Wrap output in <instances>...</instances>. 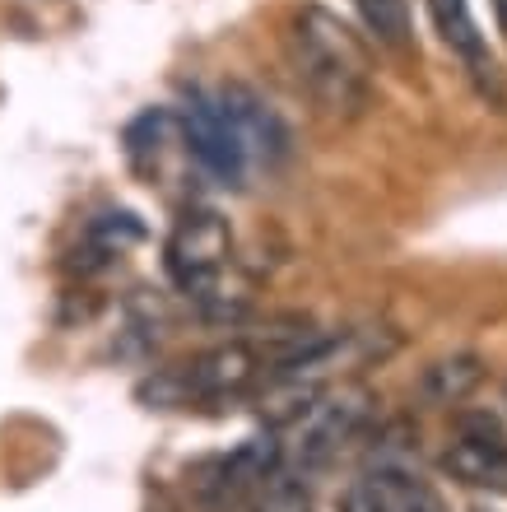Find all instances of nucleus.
<instances>
[{
	"mask_svg": "<svg viewBox=\"0 0 507 512\" xmlns=\"http://www.w3.org/2000/svg\"><path fill=\"white\" fill-rule=\"evenodd\" d=\"M289 56L326 117H359L373 98V61L354 28L326 5H303L289 24Z\"/></svg>",
	"mask_w": 507,
	"mask_h": 512,
	"instance_id": "nucleus-1",
	"label": "nucleus"
},
{
	"mask_svg": "<svg viewBox=\"0 0 507 512\" xmlns=\"http://www.w3.org/2000/svg\"><path fill=\"white\" fill-rule=\"evenodd\" d=\"M228 252H233V233H228L224 215L196 210L168 238V275H173V284L182 294L214 308L219 303V280H224Z\"/></svg>",
	"mask_w": 507,
	"mask_h": 512,
	"instance_id": "nucleus-2",
	"label": "nucleus"
},
{
	"mask_svg": "<svg viewBox=\"0 0 507 512\" xmlns=\"http://www.w3.org/2000/svg\"><path fill=\"white\" fill-rule=\"evenodd\" d=\"M177 135H182L187 154L201 163L214 182L242 187V177H247L252 159H247V149H242L238 126H233V117H228L224 98L219 94H191L187 108L177 112Z\"/></svg>",
	"mask_w": 507,
	"mask_h": 512,
	"instance_id": "nucleus-3",
	"label": "nucleus"
},
{
	"mask_svg": "<svg viewBox=\"0 0 507 512\" xmlns=\"http://www.w3.org/2000/svg\"><path fill=\"white\" fill-rule=\"evenodd\" d=\"M363 424H368V396L363 391H340V396L321 391V401L298 424H289L284 457L294 461V471H317L359 438Z\"/></svg>",
	"mask_w": 507,
	"mask_h": 512,
	"instance_id": "nucleus-4",
	"label": "nucleus"
},
{
	"mask_svg": "<svg viewBox=\"0 0 507 512\" xmlns=\"http://www.w3.org/2000/svg\"><path fill=\"white\" fill-rule=\"evenodd\" d=\"M261 373H266L261 350L247 340H228V345L196 354L177 373V382H182V396H191V401H228V396H242Z\"/></svg>",
	"mask_w": 507,
	"mask_h": 512,
	"instance_id": "nucleus-5",
	"label": "nucleus"
},
{
	"mask_svg": "<svg viewBox=\"0 0 507 512\" xmlns=\"http://www.w3.org/2000/svg\"><path fill=\"white\" fill-rule=\"evenodd\" d=\"M219 98H224L228 117H233V126H238V140L242 149H247V159L252 163H275L289 154V131H284V122L270 112V103L256 89H247V84H228V89H219Z\"/></svg>",
	"mask_w": 507,
	"mask_h": 512,
	"instance_id": "nucleus-6",
	"label": "nucleus"
},
{
	"mask_svg": "<svg viewBox=\"0 0 507 512\" xmlns=\"http://www.w3.org/2000/svg\"><path fill=\"white\" fill-rule=\"evenodd\" d=\"M484 373H489L484 354L452 350V354H442V359H433V364L419 373L414 391H419V401L433 405V410H452V405H466L470 396L480 391Z\"/></svg>",
	"mask_w": 507,
	"mask_h": 512,
	"instance_id": "nucleus-7",
	"label": "nucleus"
},
{
	"mask_svg": "<svg viewBox=\"0 0 507 512\" xmlns=\"http://www.w3.org/2000/svg\"><path fill=\"white\" fill-rule=\"evenodd\" d=\"M442 471L456 485L507 494V438H461L456 433V443H447L442 452Z\"/></svg>",
	"mask_w": 507,
	"mask_h": 512,
	"instance_id": "nucleus-8",
	"label": "nucleus"
},
{
	"mask_svg": "<svg viewBox=\"0 0 507 512\" xmlns=\"http://www.w3.org/2000/svg\"><path fill=\"white\" fill-rule=\"evenodd\" d=\"M428 5V19H433V28H438V38L452 47L461 61L470 66V75L484 84V89H494L498 75H494V56L484 52V38L480 28H475V19H470V5L466 0H424Z\"/></svg>",
	"mask_w": 507,
	"mask_h": 512,
	"instance_id": "nucleus-9",
	"label": "nucleus"
},
{
	"mask_svg": "<svg viewBox=\"0 0 507 512\" xmlns=\"http://www.w3.org/2000/svg\"><path fill=\"white\" fill-rule=\"evenodd\" d=\"M321 401V382L317 378H270L261 391V419L270 429H289Z\"/></svg>",
	"mask_w": 507,
	"mask_h": 512,
	"instance_id": "nucleus-10",
	"label": "nucleus"
},
{
	"mask_svg": "<svg viewBox=\"0 0 507 512\" xmlns=\"http://www.w3.org/2000/svg\"><path fill=\"white\" fill-rule=\"evenodd\" d=\"M354 10H359L363 28H368V38L377 47H387L396 56L410 52V0H354Z\"/></svg>",
	"mask_w": 507,
	"mask_h": 512,
	"instance_id": "nucleus-11",
	"label": "nucleus"
},
{
	"mask_svg": "<svg viewBox=\"0 0 507 512\" xmlns=\"http://www.w3.org/2000/svg\"><path fill=\"white\" fill-rule=\"evenodd\" d=\"M256 512H312V494L303 485V471H270L261 485H256Z\"/></svg>",
	"mask_w": 507,
	"mask_h": 512,
	"instance_id": "nucleus-12",
	"label": "nucleus"
},
{
	"mask_svg": "<svg viewBox=\"0 0 507 512\" xmlns=\"http://www.w3.org/2000/svg\"><path fill=\"white\" fill-rule=\"evenodd\" d=\"M340 512H391L387 485H382L377 475H363L359 485L345 489V499H340Z\"/></svg>",
	"mask_w": 507,
	"mask_h": 512,
	"instance_id": "nucleus-13",
	"label": "nucleus"
},
{
	"mask_svg": "<svg viewBox=\"0 0 507 512\" xmlns=\"http://www.w3.org/2000/svg\"><path fill=\"white\" fill-rule=\"evenodd\" d=\"M494 14H498V28L507 33V0H494Z\"/></svg>",
	"mask_w": 507,
	"mask_h": 512,
	"instance_id": "nucleus-14",
	"label": "nucleus"
},
{
	"mask_svg": "<svg viewBox=\"0 0 507 512\" xmlns=\"http://www.w3.org/2000/svg\"><path fill=\"white\" fill-rule=\"evenodd\" d=\"M503 405H507V387H503Z\"/></svg>",
	"mask_w": 507,
	"mask_h": 512,
	"instance_id": "nucleus-15",
	"label": "nucleus"
}]
</instances>
